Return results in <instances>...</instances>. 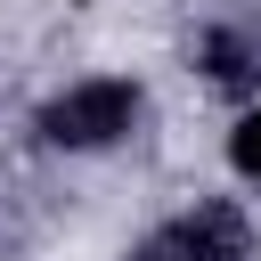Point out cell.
Masks as SVG:
<instances>
[{"instance_id": "1", "label": "cell", "mask_w": 261, "mask_h": 261, "mask_svg": "<svg viewBox=\"0 0 261 261\" xmlns=\"http://www.w3.org/2000/svg\"><path fill=\"white\" fill-rule=\"evenodd\" d=\"M139 114H147L139 82H114V73H98V82H73V90H57V98L33 114V130H41V147L98 155V147H122V139L139 130Z\"/></svg>"}, {"instance_id": "2", "label": "cell", "mask_w": 261, "mask_h": 261, "mask_svg": "<svg viewBox=\"0 0 261 261\" xmlns=\"http://www.w3.org/2000/svg\"><path fill=\"white\" fill-rule=\"evenodd\" d=\"M245 212L237 204H196V212H179V220H163L130 261H245Z\"/></svg>"}, {"instance_id": "3", "label": "cell", "mask_w": 261, "mask_h": 261, "mask_svg": "<svg viewBox=\"0 0 261 261\" xmlns=\"http://www.w3.org/2000/svg\"><path fill=\"white\" fill-rule=\"evenodd\" d=\"M204 73L220 90H261V41L245 33H204Z\"/></svg>"}, {"instance_id": "4", "label": "cell", "mask_w": 261, "mask_h": 261, "mask_svg": "<svg viewBox=\"0 0 261 261\" xmlns=\"http://www.w3.org/2000/svg\"><path fill=\"white\" fill-rule=\"evenodd\" d=\"M228 163H237L245 179H261V106H253V114L228 130Z\"/></svg>"}]
</instances>
